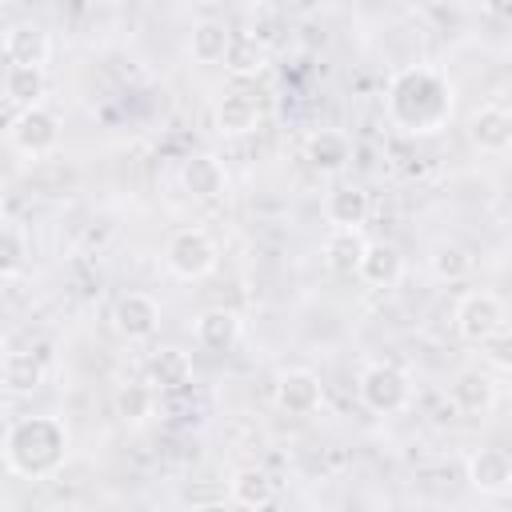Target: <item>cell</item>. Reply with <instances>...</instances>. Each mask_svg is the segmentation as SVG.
Masks as SVG:
<instances>
[{"instance_id":"cell-1","label":"cell","mask_w":512,"mask_h":512,"mask_svg":"<svg viewBox=\"0 0 512 512\" xmlns=\"http://www.w3.org/2000/svg\"><path fill=\"white\" fill-rule=\"evenodd\" d=\"M384 108L392 128H400L404 136H436L448 128L456 112V88L440 68L412 64L392 76L384 92Z\"/></svg>"},{"instance_id":"cell-2","label":"cell","mask_w":512,"mask_h":512,"mask_svg":"<svg viewBox=\"0 0 512 512\" xmlns=\"http://www.w3.org/2000/svg\"><path fill=\"white\" fill-rule=\"evenodd\" d=\"M68 424L60 416H20L4 432V464L24 480H48L68 460Z\"/></svg>"},{"instance_id":"cell-3","label":"cell","mask_w":512,"mask_h":512,"mask_svg":"<svg viewBox=\"0 0 512 512\" xmlns=\"http://www.w3.org/2000/svg\"><path fill=\"white\" fill-rule=\"evenodd\" d=\"M356 392H360V404L376 416H396L412 404V384L396 364H368L356 380Z\"/></svg>"},{"instance_id":"cell-4","label":"cell","mask_w":512,"mask_h":512,"mask_svg":"<svg viewBox=\"0 0 512 512\" xmlns=\"http://www.w3.org/2000/svg\"><path fill=\"white\" fill-rule=\"evenodd\" d=\"M216 260H220V252L204 228H176L164 244V264L180 280H204L216 268Z\"/></svg>"},{"instance_id":"cell-5","label":"cell","mask_w":512,"mask_h":512,"mask_svg":"<svg viewBox=\"0 0 512 512\" xmlns=\"http://www.w3.org/2000/svg\"><path fill=\"white\" fill-rule=\"evenodd\" d=\"M8 140H12L16 152H24L32 160L48 156V152L60 148V116L52 108H44V104L24 108V112H16V120L8 128Z\"/></svg>"},{"instance_id":"cell-6","label":"cell","mask_w":512,"mask_h":512,"mask_svg":"<svg viewBox=\"0 0 512 512\" xmlns=\"http://www.w3.org/2000/svg\"><path fill=\"white\" fill-rule=\"evenodd\" d=\"M504 328V304L492 292H468L456 304V332L468 344H484L488 336H496Z\"/></svg>"},{"instance_id":"cell-7","label":"cell","mask_w":512,"mask_h":512,"mask_svg":"<svg viewBox=\"0 0 512 512\" xmlns=\"http://www.w3.org/2000/svg\"><path fill=\"white\" fill-rule=\"evenodd\" d=\"M468 140L484 156H504L512 148V112H508V104H500V100L480 104L468 116Z\"/></svg>"},{"instance_id":"cell-8","label":"cell","mask_w":512,"mask_h":512,"mask_svg":"<svg viewBox=\"0 0 512 512\" xmlns=\"http://www.w3.org/2000/svg\"><path fill=\"white\" fill-rule=\"evenodd\" d=\"M112 328L124 340H152L160 328V304L148 292H124L112 304Z\"/></svg>"},{"instance_id":"cell-9","label":"cell","mask_w":512,"mask_h":512,"mask_svg":"<svg viewBox=\"0 0 512 512\" xmlns=\"http://www.w3.org/2000/svg\"><path fill=\"white\" fill-rule=\"evenodd\" d=\"M464 472H468V484L480 496H508V488H512V460H508L504 448H476V452H468Z\"/></svg>"},{"instance_id":"cell-10","label":"cell","mask_w":512,"mask_h":512,"mask_svg":"<svg viewBox=\"0 0 512 512\" xmlns=\"http://www.w3.org/2000/svg\"><path fill=\"white\" fill-rule=\"evenodd\" d=\"M4 56H8V68H44L52 56V36L40 24L20 20L4 32Z\"/></svg>"},{"instance_id":"cell-11","label":"cell","mask_w":512,"mask_h":512,"mask_svg":"<svg viewBox=\"0 0 512 512\" xmlns=\"http://www.w3.org/2000/svg\"><path fill=\"white\" fill-rule=\"evenodd\" d=\"M180 184H184V192H188L192 200L212 204V200H220V196L228 192V172H224L220 156L196 152V156H188V160L180 164Z\"/></svg>"},{"instance_id":"cell-12","label":"cell","mask_w":512,"mask_h":512,"mask_svg":"<svg viewBox=\"0 0 512 512\" xmlns=\"http://www.w3.org/2000/svg\"><path fill=\"white\" fill-rule=\"evenodd\" d=\"M320 400H324L320 376L308 372V368H292L276 384V408L288 412V416H312L320 408Z\"/></svg>"},{"instance_id":"cell-13","label":"cell","mask_w":512,"mask_h":512,"mask_svg":"<svg viewBox=\"0 0 512 512\" xmlns=\"http://www.w3.org/2000/svg\"><path fill=\"white\" fill-rule=\"evenodd\" d=\"M192 340H196L204 352L224 356V352H232L236 340H240V316H236L232 308H204V312L196 316V324H192Z\"/></svg>"},{"instance_id":"cell-14","label":"cell","mask_w":512,"mask_h":512,"mask_svg":"<svg viewBox=\"0 0 512 512\" xmlns=\"http://www.w3.org/2000/svg\"><path fill=\"white\" fill-rule=\"evenodd\" d=\"M448 396L464 416H488L496 408V380L484 368H464L448 384Z\"/></svg>"},{"instance_id":"cell-15","label":"cell","mask_w":512,"mask_h":512,"mask_svg":"<svg viewBox=\"0 0 512 512\" xmlns=\"http://www.w3.org/2000/svg\"><path fill=\"white\" fill-rule=\"evenodd\" d=\"M304 160H308L312 172L336 176V172H344L348 160H352V140H348L344 132H336V128H320V132H312V136L304 140Z\"/></svg>"},{"instance_id":"cell-16","label":"cell","mask_w":512,"mask_h":512,"mask_svg":"<svg viewBox=\"0 0 512 512\" xmlns=\"http://www.w3.org/2000/svg\"><path fill=\"white\" fill-rule=\"evenodd\" d=\"M212 120H216V132H224V136H248V132H256V124H260V104H256L248 92L228 88V92L216 96Z\"/></svg>"},{"instance_id":"cell-17","label":"cell","mask_w":512,"mask_h":512,"mask_svg":"<svg viewBox=\"0 0 512 512\" xmlns=\"http://www.w3.org/2000/svg\"><path fill=\"white\" fill-rule=\"evenodd\" d=\"M144 372H148V388L152 392H184L188 380H192V356L184 348L168 344V348H156L148 356Z\"/></svg>"},{"instance_id":"cell-18","label":"cell","mask_w":512,"mask_h":512,"mask_svg":"<svg viewBox=\"0 0 512 512\" xmlns=\"http://www.w3.org/2000/svg\"><path fill=\"white\" fill-rule=\"evenodd\" d=\"M356 276H360L368 288H392V284H400V276H404V256H400V248L388 244V240H368Z\"/></svg>"},{"instance_id":"cell-19","label":"cell","mask_w":512,"mask_h":512,"mask_svg":"<svg viewBox=\"0 0 512 512\" xmlns=\"http://www.w3.org/2000/svg\"><path fill=\"white\" fill-rule=\"evenodd\" d=\"M228 496H232L236 508L260 512V508L272 504V496H276V480H272L264 468H256V464H244V468L232 472V480H228Z\"/></svg>"},{"instance_id":"cell-20","label":"cell","mask_w":512,"mask_h":512,"mask_svg":"<svg viewBox=\"0 0 512 512\" xmlns=\"http://www.w3.org/2000/svg\"><path fill=\"white\" fill-rule=\"evenodd\" d=\"M232 36H236V32H232L224 20L204 16V20H196L192 32H188V52H192L196 64H224Z\"/></svg>"},{"instance_id":"cell-21","label":"cell","mask_w":512,"mask_h":512,"mask_svg":"<svg viewBox=\"0 0 512 512\" xmlns=\"http://www.w3.org/2000/svg\"><path fill=\"white\" fill-rule=\"evenodd\" d=\"M368 212H372V200L360 184H340L324 200V216H328L332 228H364Z\"/></svg>"},{"instance_id":"cell-22","label":"cell","mask_w":512,"mask_h":512,"mask_svg":"<svg viewBox=\"0 0 512 512\" xmlns=\"http://www.w3.org/2000/svg\"><path fill=\"white\" fill-rule=\"evenodd\" d=\"M44 384V364L36 352H4L0 356V388L12 396H32Z\"/></svg>"},{"instance_id":"cell-23","label":"cell","mask_w":512,"mask_h":512,"mask_svg":"<svg viewBox=\"0 0 512 512\" xmlns=\"http://www.w3.org/2000/svg\"><path fill=\"white\" fill-rule=\"evenodd\" d=\"M364 248H368V240L360 236V228H332L324 240V264L336 276H356Z\"/></svg>"},{"instance_id":"cell-24","label":"cell","mask_w":512,"mask_h":512,"mask_svg":"<svg viewBox=\"0 0 512 512\" xmlns=\"http://www.w3.org/2000/svg\"><path fill=\"white\" fill-rule=\"evenodd\" d=\"M48 88V76L44 68H8L4 72V96L24 112V108H36L40 96Z\"/></svg>"},{"instance_id":"cell-25","label":"cell","mask_w":512,"mask_h":512,"mask_svg":"<svg viewBox=\"0 0 512 512\" xmlns=\"http://www.w3.org/2000/svg\"><path fill=\"white\" fill-rule=\"evenodd\" d=\"M472 252L464 248V244H456V240H440L436 248H432V272L440 276V280H448V284H456V280H464L468 272H472Z\"/></svg>"},{"instance_id":"cell-26","label":"cell","mask_w":512,"mask_h":512,"mask_svg":"<svg viewBox=\"0 0 512 512\" xmlns=\"http://www.w3.org/2000/svg\"><path fill=\"white\" fill-rule=\"evenodd\" d=\"M28 264V240L24 228L8 216H0V276H16Z\"/></svg>"},{"instance_id":"cell-27","label":"cell","mask_w":512,"mask_h":512,"mask_svg":"<svg viewBox=\"0 0 512 512\" xmlns=\"http://www.w3.org/2000/svg\"><path fill=\"white\" fill-rule=\"evenodd\" d=\"M156 412V392L148 384H120L116 388V416L128 424H144Z\"/></svg>"},{"instance_id":"cell-28","label":"cell","mask_w":512,"mask_h":512,"mask_svg":"<svg viewBox=\"0 0 512 512\" xmlns=\"http://www.w3.org/2000/svg\"><path fill=\"white\" fill-rule=\"evenodd\" d=\"M224 64H228L232 76H256L264 68V44L252 40V36H232Z\"/></svg>"},{"instance_id":"cell-29","label":"cell","mask_w":512,"mask_h":512,"mask_svg":"<svg viewBox=\"0 0 512 512\" xmlns=\"http://www.w3.org/2000/svg\"><path fill=\"white\" fill-rule=\"evenodd\" d=\"M480 348L488 352V364H492L496 372H508V368H512V336H508V324H504L496 336H488Z\"/></svg>"},{"instance_id":"cell-30","label":"cell","mask_w":512,"mask_h":512,"mask_svg":"<svg viewBox=\"0 0 512 512\" xmlns=\"http://www.w3.org/2000/svg\"><path fill=\"white\" fill-rule=\"evenodd\" d=\"M192 512H232V504H224V500H208V504H196Z\"/></svg>"}]
</instances>
